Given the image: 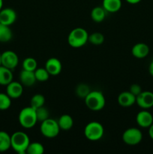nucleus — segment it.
Masks as SVG:
<instances>
[{
  "instance_id": "4",
  "label": "nucleus",
  "mask_w": 153,
  "mask_h": 154,
  "mask_svg": "<svg viewBox=\"0 0 153 154\" xmlns=\"http://www.w3.org/2000/svg\"><path fill=\"white\" fill-rule=\"evenodd\" d=\"M18 120L24 129H31L38 123L35 109L31 106L25 107L19 113Z\"/></svg>"
},
{
  "instance_id": "36",
  "label": "nucleus",
  "mask_w": 153,
  "mask_h": 154,
  "mask_svg": "<svg viewBox=\"0 0 153 154\" xmlns=\"http://www.w3.org/2000/svg\"><path fill=\"white\" fill-rule=\"evenodd\" d=\"M2 66V54H0V66Z\"/></svg>"
},
{
  "instance_id": "26",
  "label": "nucleus",
  "mask_w": 153,
  "mask_h": 154,
  "mask_svg": "<svg viewBox=\"0 0 153 154\" xmlns=\"http://www.w3.org/2000/svg\"><path fill=\"white\" fill-rule=\"evenodd\" d=\"M88 42H90L92 45L98 46V45H102L104 42V36L100 32H93L92 34L88 35Z\"/></svg>"
},
{
  "instance_id": "14",
  "label": "nucleus",
  "mask_w": 153,
  "mask_h": 154,
  "mask_svg": "<svg viewBox=\"0 0 153 154\" xmlns=\"http://www.w3.org/2000/svg\"><path fill=\"white\" fill-rule=\"evenodd\" d=\"M136 122L140 127L148 128L153 123L152 114L146 109H143L136 114Z\"/></svg>"
},
{
  "instance_id": "13",
  "label": "nucleus",
  "mask_w": 153,
  "mask_h": 154,
  "mask_svg": "<svg viewBox=\"0 0 153 154\" xmlns=\"http://www.w3.org/2000/svg\"><path fill=\"white\" fill-rule=\"evenodd\" d=\"M23 93V85L20 82L12 81L6 86V93L12 99H18Z\"/></svg>"
},
{
  "instance_id": "1",
  "label": "nucleus",
  "mask_w": 153,
  "mask_h": 154,
  "mask_svg": "<svg viewBox=\"0 0 153 154\" xmlns=\"http://www.w3.org/2000/svg\"><path fill=\"white\" fill-rule=\"evenodd\" d=\"M85 105L92 111H99L104 108L106 105V99L103 93L98 90L90 91V93L84 99Z\"/></svg>"
},
{
  "instance_id": "15",
  "label": "nucleus",
  "mask_w": 153,
  "mask_h": 154,
  "mask_svg": "<svg viewBox=\"0 0 153 154\" xmlns=\"http://www.w3.org/2000/svg\"><path fill=\"white\" fill-rule=\"evenodd\" d=\"M131 54L136 59H144L149 54V48L145 43H137L131 48Z\"/></svg>"
},
{
  "instance_id": "16",
  "label": "nucleus",
  "mask_w": 153,
  "mask_h": 154,
  "mask_svg": "<svg viewBox=\"0 0 153 154\" xmlns=\"http://www.w3.org/2000/svg\"><path fill=\"white\" fill-rule=\"evenodd\" d=\"M34 72L22 69L20 73V82L26 87H32L36 82Z\"/></svg>"
},
{
  "instance_id": "24",
  "label": "nucleus",
  "mask_w": 153,
  "mask_h": 154,
  "mask_svg": "<svg viewBox=\"0 0 153 154\" xmlns=\"http://www.w3.org/2000/svg\"><path fill=\"white\" fill-rule=\"evenodd\" d=\"M45 104V97L42 94L37 93L32 97L30 101V106L32 107L34 109L44 106Z\"/></svg>"
},
{
  "instance_id": "7",
  "label": "nucleus",
  "mask_w": 153,
  "mask_h": 154,
  "mask_svg": "<svg viewBox=\"0 0 153 154\" xmlns=\"http://www.w3.org/2000/svg\"><path fill=\"white\" fill-rule=\"evenodd\" d=\"M122 138L124 144L134 146L141 142L142 139V133L137 128H128L123 132Z\"/></svg>"
},
{
  "instance_id": "3",
  "label": "nucleus",
  "mask_w": 153,
  "mask_h": 154,
  "mask_svg": "<svg viewBox=\"0 0 153 154\" xmlns=\"http://www.w3.org/2000/svg\"><path fill=\"white\" fill-rule=\"evenodd\" d=\"M88 33L85 29L77 27L72 29L68 36V43L73 48H80L83 47L88 42Z\"/></svg>"
},
{
  "instance_id": "25",
  "label": "nucleus",
  "mask_w": 153,
  "mask_h": 154,
  "mask_svg": "<svg viewBox=\"0 0 153 154\" xmlns=\"http://www.w3.org/2000/svg\"><path fill=\"white\" fill-rule=\"evenodd\" d=\"M34 76L36 81L39 82H45L49 79L50 75L45 68H37L34 70Z\"/></svg>"
},
{
  "instance_id": "10",
  "label": "nucleus",
  "mask_w": 153,
  "mask_h": 154,
  "mask_svg": "<svg viewBox=\"0 0 153 154\" xmlns=\"http://www.w3.org/2000/svg\"><path fill=\"white\" fill-rule=\"evenodd\" d=\"M16 20V13L13 8H5L0 11V23L9 26L14 23Z\"/></svg>"
},
{
  "instance_id": "31",
  "label": "nucleus",
  "mask_w": 153,
  "mask_h": 154,
  "mask_svg": "<svg viewBox=\"0 0 153 154\" xmlns=\"http://www.w3.org/2000/svg\"><path fill=\"white\" fill-rule=\"evenodd\" d=\"M128 91H130L132 94L134 95V96L136 97V96H137L142 91V88H141V87L139 85V84H134L130 86V88H129Z\"/></svg>"
},
{
  "instance_id": "2",
  "label": "nucleus",
  "mask_w": 153,
  "mask_h": 154,
  "mask_svg": "<svg viewBox=\"0 0 153 154\" xmlns=\"http://www.w3.org/2000/svg\"><path fill=\"white\" fill-rule=\"evenodd\" d=\"M29 143V137L24 132L18 131L10 135L11 148L19 154L26 153V149Z\"/></svg>"
},
{
  "instance_id": "17",
  "label": "nucleus",
  "mask_w": 153,
  "mask_h": 154,
  "mask_svg": "<svg viewBox=\"0 0 153 154\" xmlns=\"http://www.w3.org/2000/svg\"><path fill=\"white\" fill-rule=\"evenodd\" d=\"M122 0H103L102 7L108 13H116L122 8Z\"/></svg>"
},
{
  "instance_id": "35",
  "label": "nucleus",
  "mask_w": 153,
  "mask_h": 154,
  "mask_svg": "<svg viewBox=\"0 0 153 154\" xmlns=\"http://www.w3.org/2000/svg\"><path fill=\"white\" fill-rule=\"evenodd\" d=\"M3 7V0H0V11L2 9Z\"/></svg>"
},
{
  "instance_id": "23",
  "label": "nucleus",
  "mask_w": 153,
  "mask_h": 154,
  "mask_svg": "<svg viewBox=\"0 0 153 154\" xmlns=\"http://www.w3.org/2000/svg\"><path fill=\"white\" fill-rule=\"evenodd\" d=\"M44 153V147L43 144L37 142H30L26 149L27 154H43Z\"/></svg>"
},
{
  "instance_id": "29",
  "label": "nucleus",
  "mask_w": 153,
  "mask_h": 154,
  "mask_svg": "<svg viewBox=\"0 0 153 154\" xmlns=\"http://www.w3.org/2000/svg\"><path fill=\"white\" fill-rule=\"evenodd\" d=\"M36 111V116H37L38 122H43L46 120L50 117V113L47 108L44 107V105L42 107L35 109Z\"/></svg>"
},
{
  "instance_id": "19",
  "label": "nucleus",
  "mask_w": 153,
  "mask_h": 154,
  "mask_svg": "<svg viewBox=\"0 0 153 154\" xmlns=\"http://www.w3.org/2000/svg\"><path fill=\"white\" fill-rule=\"evenodd\" d=\"M12 81H13L12 70L3 66H0V85L7 86Z\"/></svg>"
},
{
  "instance_id": "9",
  "label": "nucleus",
  "mask_w": 153,
  "mask_h": 154,
  "mask_svg": "<svg viewBox=\"0 0 153 154\" xmlns=\"http://www.w3.org/2000/svg\"><path fill=\"white\" fill-rule=\"evenodd\" d=\"M136 103L142 109H149L153 107V93L150 91H142L136 97Z\"/></svg>"
},
{
  "instance_id": "21",
  "label": "nucleus",
  "mask_w": 153,
  "mask_h": 154,
  "mask_svg": "<svg viewBox=\"0 0 153 154\" xmlns=\"http://www.w3.org/2000/svg\"><path fill=\"white\" fill-rule=\"evenodd\" d=\"M10 147V135L4 131H0V152L7 151Z\"/></svg>"
},
{
  "instance_id": "12",
  "label": "nucleus",
  "mask_w": 153,
  "mask_h": 154,
  "mask_svg": "<svg viewBox=\"0 0 153 154\" xmlns=\"http://www.w3.org/2000/svg\"><path fill=\"white\" fill-rule=\"evenodd\" d=\"M117 102L122 108H130L136 103V96L130 91L122 92L118 94Z\"/></svg>"
},
{
  "instance_id": "30",
  "label": "nucleus",
  "mask_w": 153,
  "mask_h": 154,
  "mask_svg": "<svg viewBox=\"0 0 153 154\" xmlns=\"http://www.w3.org/2000/svg\"><path fill=\"white\" fill-rule=\"evenodd\" d=\"M90 89L88 86L85 84H80L76 87V95L80 98L85 99L86 96L90 93Z\"/></svg>"
},
{
  "instance_id": "33",
  "label": "nucleus",
  "mask_w": 153,
  "mask_h": 154,
  "mask_svg": "<svg viewBox=\"0 0 153 154\" xmlns=\"http://www.w3.org/2000/svg\"><path fill=\"white\" fill-rule=\"evenodd\" d=\"M148 72H149L150 75L153 77V61H152L148 66Z\"/></svg>"
},
{
  "instance_id": "11",
  "label": "nucleus",
  "mask_w": 153,
  "mask_h": 154,
  "mask_svg": "<svg viewBox=\"0 0 153 154\" xmlns=\"http://www.w3.org/2000/svg\"><path fill=\"white\" fill-rule=\"evenodd\" d=\"M45 69L52 76H56L59 75L62 69V65L61 61L56 57L49 58L45 63Z\"/></svg>"
},
{
  "instance_id": "5",
  "label": "nucleus",
  "mask_w": 153,
  "mask_h": 154,
  "mask_svg": "<svg viewBox=\"0 0 153 154\" xmlns=\"http://www.w3.org/2000/svg\"><path fill=\"white\" fill-rule=\"evenodd\" d=\"M83 133L88 141H97L103 138L104 129L103 125L99 122L92 121L85 126Z\"/></svg>"
},
{
  "instance_id": "32",
  "label": "nucleus",
  "mask_w": 153,
  "mask_h": 154,
  "mask_svg": "<svg viewBox=\"0 0 153 154\" xmlns=\"http://www.w3.org/2000/svg\"><path fill=\"white\" fill-rule=\"evenodd\" d=\"M148 135L153 140V123L148 127Z\"/></svg>"
},
{
  "instance_id": "18",
  "label": "nucleus",
  "mask_w": 153,
  "mask_h": 154,
  "mask_svg": "<svg viewBox=\"0 0 153 154\" xmlns=\"http://www.w3.org/2000/svg\"><path fill=\"white\" fill-rule=\"evenodd\" d=\"M58 124L60 129L63 131H68L73 127L74 120L69 114H63L58 118Z\"/></svg>"
},
{
  "instance_id": "20",
  "label": "nucleus",
  "mask_w": 153,
  "mask_h": 154,
  "mask_svg": "<svg viewBox=\"0 0 153 154\" xmlns=\"http://www.w3.org/2000/svg\"><path fill=\"white\" fill-rule=\"evenodd\" d=\"M106 13L107 12L104 10L102 6H97V7L93 8L91 11V18L94 22L101 23L104 20L106 17Z\"/></svg>"
},
{
  "instance_id": "6",
  "label": "nucleus",
  "mask_w": 153,
  "mask_h": 154,
  "mask_svg": "<svg viewBox=\"0 0 153 154\" xmlns=\"http://www.w3.org/2000/svg\"><path fill=\"white\" fill-rule=\"evenodd\" d=\"M60 128L58 122L52 118L46 119L40 123V131L43 136L46 138H54L58 135L60 132Z\"/></svg>"
},
{
  "instance_id": "34",
  "label": "nucleus",
  "mask_w": 153,
  "mask_h": 154,
  "mask_svg": "<svg viewBox=\"0 0 153 154\" xmlns=\"http://www.w3.org/2000/svg\"><path fill=\"white\" fill-rule=\"evenodd\" d=\"M125 1L130 5H136L140 2L142 0H125Z\"/></svg>"
},
{
  "instance_id": "22",
  "label": "nucleus",
  "mask_w": 153,
  "mask_h": 154,
  "mask_svg": "<svg viewBox=\"0 0 153 154\" xmlns=\"http://www.w3.org/2000/svg\"><path fill=\"white\" fill-rule=\"evenodd\" d=\"M13 33L9 26L0 23V42L5 43L11 40Z\"/></svg>"
},
{
  "instance_id": "8",
  "label": "nucleus",
  "mask_w": 153,
  "mask_h": 154,
  "mask_svg": "<svg viewBox=\"0 0 153 154\" xmlns=\"http://www.w3.org/2000/svg\"><path fill=\"white\" fill-rule=\"evenodd\" d=\"M19 63V57L13 51H5L2 54V66L13 70Z\"/></svg>"
},
{
  "instance_id": "27",
  "label": "nucleus",
  "mask_w": 153,
  "mask_h": 154,
  "mask_svg": "<svg viewBox=\"0 0 153 154\" xmlns=\"http://www.w3.org/2000/svg\"><path fill=\"white\" fill-rule=\"evenodd\" d=\"M22 69L34 72V70L38 68V63L35 59L32 57H27L22 62Z\"/></svg>"
},
{
  "instance_id": "28",
  "label": "nucleus",
  "mask_w": 153,
  "mask_h": 154,
  "mask_svg": "<svg viewBox=\"0 0 153 154\" xmlns=\"http://www.w3.org/2000/svg\"><path fill=\"white\" fill-rule=\"evenodd\" d=\"M11 105V98L4 93H0V110L5 111Z\"/></svg>"
}]
</instances>
